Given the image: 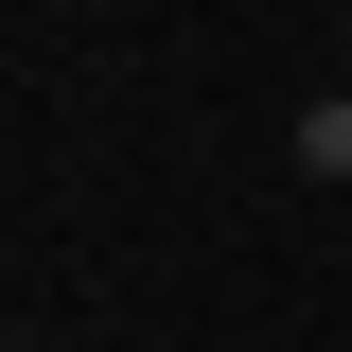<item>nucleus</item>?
Listing matches in <instances>:
<instances>
[{"mask_svg":"<svg viewBox=\"0 0 352 352\" xmlns=\"http://www.w3.org/2000/svg\"><path fill=\"white\" fill-rule=\"evenodd\" d=\"M300 159H317V176H352V106H317V124H300Z\"/></svg>","mask_w":352,"mask_h":352,"instance_id":"nucleus-1","label":"nucleus"}]
</instances>
